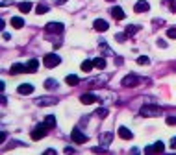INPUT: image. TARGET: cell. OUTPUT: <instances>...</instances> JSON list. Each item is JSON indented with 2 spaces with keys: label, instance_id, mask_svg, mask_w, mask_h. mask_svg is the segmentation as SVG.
Segmentation results:
<instances>
[{
  "label": "cell",
  "instance_id": "1",
  "mask_svg": "<svg viewBox=\"0 0 176 155\" xmlns=\"http://www.w3.org/2000/svg\"><path fill=\"white\" fill-rule=\"evenodd\" d=\"M141 116H148V118H152V116H161V107L159 105H152V103H148V105H143L141 107Z\"/></svg>",
  "mask_w": 176,
  "mask_h": 155
},
{
  "label": "cell",
  "instance_id": "2",
  "mask_svg": "<svg viewBox=\"0 0 176 155\" xmlns=\"http://www.w3.org/2000/svg\"><path fill=\"white\" fill-rule=\"evenodd\" d=\"M59 63H61V59H59L58 54H46V56L43 58V65H45L46 68H54V67H58Z\"/></svg>",
  "mask_w": 176,
  "mask_h": 155
},
{
  "label": "cell",
  "instance_id": "3",
  "mask_svg": "<svg viewBox=\"0 0 176 155\" xmlns=\"http://www.w3.org/2000/svg\"><path fill=\"white\" fill-rule=\"evenodd\" d=\"M143 79L139 76H136V74H128V76L122 78V87H136V85H139Z\"/></svg>",
  "mask_w": 176,
  "mask_h": 155
},
{
  "label": "cell",
  "instance_id": "4",
  "mask_svg": "<svg viewBox=\"0 0 176 155\" xmlns=\"http://www.w3.org/2000/svg\"><path fill=\"white\" fill-rule=\"evenodd\" d=\"M71 138H72L76 144H83V142H87V135H83V133L80 131L78 128H74V129H72V133H71Z\"/></svg>",
  "mask_w": 176,
  "mask_h": 155
},
{
  "label": "cell",
  "instance_id": "5",
  "mask_svg": "<svg viewBox=\"0 0 176 155\" xmlns=\"http://www.w3.org/2000/svg\"><path fill=\"white\" fill-rule=\"evenodd\" d=\"M46 129H48V128H46L45 124H41V126H37V128H35V129L32 131V138H34V140H41L43 137L46 135Z\"/></svg>",
  "mask_w": 176,
  "mask_h": 155
},
{
  "label": "cell",
  "instance_id": "6",
  "mask_svg": "<svg viewBox=\"0 0 176 155\" xmlns=\"http://www.w3.org/2000/svg\"><path fill=\"white\" fill-rule=\"evenodd\" d=\"M35 103L41 105V107H45V105H56V103H58V100H56L54 96H43V98H37V100H35Z\"/></svg>",
  "mask_w": 176,
  "mask_h": 155
},
{
  "label": "cell",
  "instance_id": "7",
  "mask_svg": "<svg viewBox=\"0 0 176 155\" xmlns=\"http://www.w3.org/2000/svg\"><path fill=\"white\" fill-rule=\"evenodd\" d=\"M46 32L48 33H61L63 32V24L61 22H48L46 24Z\"/></svg>",
  "mask_w": 176,
  "mask_h": 155
},
{
  "label": "cell",
  "instance_id": "8",
  "mask_svg": "<svg viewBox=\"0 0 176 155\" xmlns=\"http://www.w3.org/2000/svg\"><path fill=\"white\" fill-rule=\"evenodd\" d=\"M80 102H82V103H85V105H89V103L98 102V96H95L93 92H85V94H82V96H80Z\"/></svg>",
  "mask_w": 176,
  "mask_h": 155
},
{
  "label": "cell",
  "instance_id": "9",
  "mask_svg": "<svg viewBox=\"0 0 176 155\" xmlns=\"http://www.w3.org/2000/svg\"><path fill=\"white\" fill-rule=\"evenodd\" d=\"M111 140H113V133H102V135H100V146L106 150V148L111 144Z\"/></svg>",
  "mask_w": 176,
  "mask_h": 155
},
{
  "label": "cell",
  "instance_id": "10",
  "mask_svg": "<svg viewBox=\"0 0 176 155\" xmlns=\"http://www.w3.org/2000/svg\"><path fill=\"white\" fill-rule=\"evenodd\" d=\"M117 133H119V137H120V138H124V140H132V138H134V133H132L128 128H124V126H120V128H119Z\"/></svg>",
  "mask_w": 176,
  "mask_h": 155
},
{
  "label": "cell",
  "instance_id": "11",
  "mask_svg": "<svg viewBox=\"0 0 176 155\" xmlns=\"http://www.w3.org/2000/svg\"><path fill=\"white\" fill-rule=\"evenodd\" d=\"M134 9H136V13H145V11H148V9H150V6H148V2H147V0H139Z\"/></svg>",
  "mask_w": 176,
  "mask_h": 155
},
{
  "label": "cell",
  "instance_id": "12",
  "mask_svg": "<svg viewBox=\"0 0 176 155\" xmlns=\"http://www.w3.org/2000/svg\"><path fill=\"white\" fill-rule=\"evenodd\" d=\"M93 26H95V30H97V32H106V30L109 28V24H108L104 19H97Z\"/></svg>",
  "mask_w": 176,
  "mask_h": 155
},
{
  "label": "cell",
  "instance_id": "13",
  "mask_svg": "<svg viewBox=\"0 0 176 155\" xmlns=\"http://www.w3.org/2000/svg\"><path fill=\"white\" fill-rule=\"evenodd\" d=\"M19 94H32L34 92V85H30V83H22V85H19Z\"/></svg>",
  "mask_w": 176,
  "mask_h": 155
},
{
  "label": "cell",
  "instance_id": "14",
  "mask_svg": "<svg viewBox=\"0 0 176 155\" xmlns=\"http://www.w3.org/2000/svg\"><path fill=\"white\" fill-rule=\"evenodd\" d=\"M111 17H113L115 20H122V19H124V11H122V8L115 6V8L111 9Z\"/></svg>",
  "mask_w": 176,
  "mask_h": 155
},
{
  "label": "cell",
  "instance_id": "15",
  "mask_svg": "<svg viewBox=\"0 0 176 155\" xmlns=\"http://www.w3.org/2000/svg\"><path fill=\"white\" fill-rule=\"evenodd\" d=\"M37 67H39V61L37 59H30L26 63V72H37Z\"/></svg>",
  "mask_w": 176,
  "mask_h": 155
},
{
  "label": "cell",
  "instance_id": "16",
  "mask_svg": "<svg viewBox=\"0 0 176 155\" xmlns=\"http://www.w3.org/2000/svg\"><path fill=\"white\" fill-rule=\"evenodd\" d=\"M20 72H26V65H20V63H15V65H11V68H9V74H20Z\"/></svg>",
  "mask_w": 176,
  "mask_h": 155
},
{
  "label": "cell",
  "instance_id": "17",
  "mask_svg": "<svg viewBox=\"0 0 176 155\" xmlns=\"http://www.w3.org/2000/svg\"><path fill=\"white\" fill-rule=\"evenodd\" d=\"M93 65H95V68H98V70H104L106 68V59L102 58V56L100 58H95L93 59Z\"/></svg>",
  "mask_w": 176,
  "mask_h": 155
},
{
  "label": "cell",
  "instance_id": "18",
  "mask_svg": "<svg viewBox=\"0 0 176 155\" xmlns=\"http://www.w3.org/2000/svg\"><path fill=\"white\" fill-rule=\"evenodd\" d=\"M48 129H52V128H56V116L54 115H48L46 118H45V122H43Z\"/></svg>",
  "mask_w": 176,
  "mask_h": 155
},
{
  "label": "cell",
  "instance_id": "19",
  "mask_svg": "<svg viewBox=\"0 0 176 155\" xmlns=\"http://www.w3.org/2000/svg\"><path fill=\"white\" fill-rule=\"evenodd\" d=\"M108 78H109V76H102V78L98 76V78H95V79H91V81H89V85H91V87H97V85H104Z\"/></svg>",
  "mask_w": 176,
  "mask_h": 155
},
{
  "label": "cell",
  "instance_id": "20",
  "mask_svg": "<svg viewBox=\"0 0 176 155\" xmlns=\"http://www.w3.org/2000/svg\"><path fill=\"white\" fill-rule=\"evenodd\" d=\"M137 32H139V26H136V24H130V26H126V30H124V33H126L128 37L136 35Z\"/></svg>",
  "mask_w": 176,
  "mask_h": 155
},
{
  "label": "cell",
  "instance_id": "21",
  "mask_svg": "<svg viewBox=\"0 0 176 155\" xmlns=\"http://www.w3.org/2000/svg\"><path fill=\"white\" fill-rule=\"evenodd\" d=\"M98 44H100V48H102V54H106V56H113V52H111V48L108 46V42H106L104 39H102V41H100Z\"/></svg>",
  "mask_w": 176,
  "mask_h": 155
},
{
  "label": "cell",
  "instance_id": "22",
  "mask_svg": "<svg viewBox=\"0 0 176 155\" xmlns=\"http://www.w3.org/2000/svg\"><path fill=\"white\" fill-rule=\"evenodd\" d=\"M65 81H67V85H71V87H74V85H78V83H80L78 76H74V74L67 76V78H65Z\"/></svg>",
  "mask_w": 176,
  "mask_h": 155
},
{
  "label": "cell",
  "instance_id": "23",
  "mask_svg": "<svg viewBox=\"0 0 176 155\" xmlns=\"http://www.w3.org/2000/svg\"><path fill=\"white\" fill-rule=\"evenodd\" d=\"M93 67H95V65H93V61H89V59H85V61L82 63V67H80V68H82L83 72H91V68H93Z\"/></svg>",
  "mask_w": 176,
  "mask_h": 155
},
{
  "label": "cell",
  "instance_id": "24",
  "mask_svg": "<svg viewBox=\"0 0 176 155\" xmlns=\"http://www.w3.org/2000/svg\"><path fill=\"white\" fill-rule=\"evenodd\" d=\"M45 87H46L48 91H54V89H58V81L50 78V79H46V81H45Z\"/></svg>",
  "mask_w": 176,
  "mask_h": 155
},
{
  "label": "cell",
  "instance_id": "25",
  "mask_svg": "<svg viewBox=\"0 0 176 155\" xmlns=\"http://www.w3.org/2000/svg\"><path fill=\"white\" fill-rule=\"evenodd\" d=\"M11 26L13 28H22L24 26V20L20 19V17H11Z\"/></svg>",
  "mask_w": 176,
  "mask_h": 155
},
{
  "label": "cell",
  "instance_id": "26",
  "mask_svg": "<svg viewBox=\"0 0 176 155\" xmlns=\"http://www.w3.org/2000/svg\"><path fill=\"white\" fill-rule=\"evenodd\" d=\"M19 9H20V13H28L32 9V4L30 2H22V4H19Z\"/></svg>",
  "mask_w": 176,
  "mask_h": 155
},
{
  "label": "cell",
  "instance_id": "27",
  "mask_svg": "<svg viewBox=\"0 0 176 155\" xmlns=\"http://www.w3.org/2000/svg\"><path fill=\"white\" fill-rule=\"evenodd\" d=\"M163 4H165L173 13H176V2H174V0H163Z\"/></svg>",
  "mask_w": 176,
  "mask_h": 155
},
{
  "label": "cell",
  "instance_id": "28",
  "mask_svg": "<svg viewBox=\"0 0 176 155\" xmlns=\"http://www.w3.org/2000/svg\"><path fill=\"white\" fill-rule=\"evenodd\" d=\"M163 150H165V146H163V142H161V140H157L156 144L152 146V152H157V153H159V152H163Z\"/></svg>",
  "mask_w": 176,
  "mask_h": 155
},
{
  "label": "cell",
  "instance_id": "29",
  "mask_svg": "<svg viewBox=\"0 0 176 155\" xmlns=\"http://www.w3.org/2000/svg\"><path fill=\"white\" fill-rule=\"evenodd\" d=\"M35 11H37L39 15H43V13H46V11H48V6H45V4H39V6L35 8Z\"/></svg>",
  "mask_w": 176,
  "mask_h": 155
},
{
  "label": "cell",
  "instance_id": "30",
  "mask_svg": "<svg viewBox=\"0 0 176 155\" xmlns=\"http://www.w3.org/2000/svg\"><path fill=\"white\" fill-rule=\"evenodd\" d=\"M137 63H139V65H148L150 59L147 58V56H139V58H137Z\"/></svg>",
  "mask_w": 176,
  "mask_h": 155
},
{
  "label": "cell",
  "instance_id": "31",
  "mask_svg": "<svg viewBox=\"0 0 176 155\" xmlns=\"http://www.w3.org/2000/svg\"><path fill=\"white\" fill-rule=\"evenodd\" d=\"M97 115L100 116V118H104V116L108 115V109H106V107H100V109H97Z\"/></svg>",
  "mask_w": 176,
  "mask_h": 155
},
{
  "label": "cell",
  "instance_id": "32",
  "mask_svg": "<svg viewBox=\"0 0 176 155\" xmlns=\"http://www.w3.org/2000/svg\"><path fill=\"white\" fill-rule=\"evenodd\" d=\"M167 37L176 39V28H169V30H167Z\"/></svg>",
  "mask_w": 176,
  "mask_h": 155
},
{
  "label": "cell",
  "instance_id": "33",
  "mask_svg": "<svg viewBox=\"0 0 176 155\" xmlns=\"http://www.w3.org/2000/svg\"><path fill=\"white\" fill-rule=\"evenodd\" d=\"M126 37H128L126 33H117V35H115V39H117L119 42H124V41H126Z\"/></svg>",
  "mask_w": 176,
  "mask_h": 155
},
{
  "label": "cell",
  "instance_id": "34",
  "mask_svg": "<svg viewBox=\"0 0 176 155\" xmlns=\"http://www.w3.org/2000/svg\"><path fill=\"white\" fill-rule=\"evenodd\" d=\"M167 124L169 126H176V116H167Z\"/></svg>",
  "mask_w": 176,
  "mask_h": 155
},
{
  "label": "cell",
  "instance_id": "35",
  "mask_svg": "<svg viewBox=\"0 0 176 155\" xmlns=\"http://www.w3.org/2000/svg\"><path fill=\"white\" fill-rule=\"evenodd\" d=\"M157 46H161V48H165V46H167V42H165L163 39H157Z\"/></svg>",
  "mask_w": 176,
  "mask_h": 155
},
{
  "label": "cell",
  "instance_id": "36",
  "mask_svg": "<svg viewBox=\"0 0 176 155\" xmlns=\"http://www.w3.org/2000/svg\"><path fill=\"white\" fill-rule=\"evenodd\" d=\"M171 148H173V150H176V137H173V138H171Z\"/></svg>",
  "mask_w": 176,
  "mask_h": 155
},
{
  "label": "cell",
  "instance_id": "37",
  "mask_svg": "<svg viewBox=\"0 0 176 155\" xmlns=\"http://www.w3.org/2000/svg\"><path fill=\"white\" fill-rule=\"evenodd\" d=\"M65 153H74V148H71V146H67V148H65Z\"/></svg>",
  "mask_w": 176,
  "mask_h": 155
},
{
  "label": "cell",
  "instance_id": "38",
  "mask_svg": "<svg viewBox=\"0 0 176 155\" xmlns=\"http://www.w3.org/2000/svg\"><path fill=\"white\" fill-rule=\"evenodd\" d=\"M67 0H54V4H58V6H61V4H65Z\"/></svg>",
  "mask_w": 176,
  "mask_h": 155
},
{
  "label": "cell",
  "instance_id": "39",
  "mask_svg": "<svg viewBox=\"0 0 176 155\" xmlns=\"http://www.w3.org/2000/svg\"><path fill=\"white\" fill-rule=\"evenodd\" d=\"M2 37H4V41H9V39H11V35H9V33H4Z\"/></svg>",
  "mask_w": 176,
  "mask_h": 155
},
{
  "label": "cell",
  "instance_id": "40",
  "mask_svg": "<svg viewBox=\"0 0 176 155\" xmlns=\"http://www.w3.org/2000/svg\"><path fill=\"white\" fill-rule=\"evenodd\" d=\"M6 4H9V0H2V6H6Z\"/></svg>",
  "mask_w": 176,
  "mask_h": 155
}]
</instances>
